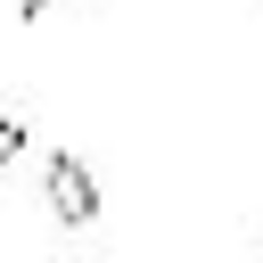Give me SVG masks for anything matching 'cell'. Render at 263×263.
Returning a JSON list of instances; mask_svg holds the SVG:
<instances>
[{
	"instance_id": "3",
	"label": "cell",
	"mask_w": 263,
	"mask_h": 263,
	"mask_svg": "<svg viewBox=\"0 0 263 263\" xmlns=\"http://www.w3.org/2000/svg\"><path fill=\"white\" fill-rule=\"evenodd\" d=\"M0 8H8V16H41L49 0H0Z\"/></svg>"
},
{
	"instance_id": "1",
	"label": "cell",
	"mask_w": 263,
	"mask_h": 263,
	"mask_svg": "<svg viewBox=\"0 0 263 263\" xmlns=\"http://www.w3.org/2000/svg\"><path fill=\"white\" fill-rule=\"evenodd\" d=\"M41 197H49V214H58L66 230H90V222H99V181H90V164H82L74 148H49Z\"/></svg>"
},
{
	"instance_id": "2",
	"label": "cell",
	"mask_w": 263,
	"mask_h": 263,
	"mask_svg": "<svg viewBox=\"0 0 263 263\" xmlns=\"http://www.w3.org/2000/svg\"><path fill=\"white\" fill-rule=\"evenodd\" d=\"M25 140H33V123H25L16 107H0V173L16 164V148H25Z\"/></svg>"
}]
</instances>
